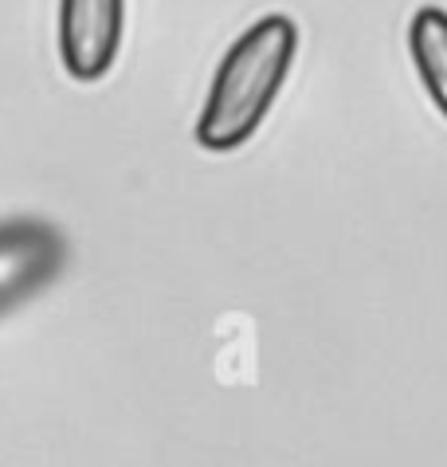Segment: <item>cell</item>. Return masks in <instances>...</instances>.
<instances>
[{
    "label": "cell",
    "instance_id": "cell-1",
    "mask_svg": "<svg viewBox=\"0 0 447 467\" xmlns=\"http://www.w3.org/2000/svg\"><path fill=\"white\" fill-rule=\"evenodd\" d=\"M298 28L286 16H263L228 47L208 87L196 141L213 153L240 150L267 119L295 63Z\"/></svg>",
    "mask_w": 447,
    "mask_h": 467
},
{
    "label": "cell",
    "instance_id": "cell-2",
    "mask_svg": "<svg viewBox=\"0 0 447 467\" xmlns=\"http://www.w3.org/2000/svg\"><path fill=\"white\" fill-rule=\"evenodd\" d=\"M126 0H59V56L71 79H102L122 47Z\"/></svg>",
    "mask_w": 447,
    "mask_h": 467
},
{
    "label": "cell",
    "instance_id": "cell-4",
    "mask_svg": "<svg viewBox=\"0 0 447 467\" xmlns=\"http://www.w3.org/2000/svg\"><path fill=\"white\" fill-rule=\"evenodd\" d=\"M409 51L420 71V83L428 87L431 102L447 119V12L436 5H424L412 12L409 24Z\"/></svg>",
    "mask_w": 447,
    "mask_h": 467
},
{
    "label": "cell",
    "instance_id": "cell-3",
    "mask_svg": "<svg viewBox=\"0 0 447 467\" xmlns=\"http://www.w3.org/2000/svg\"><path fill=\"white\" fill-rule=\"evenodd\" d=\"M63 267V236L44 220L0 224V315L24 303Z\"/></svg>",
    "mask_w": 447,
    "mask_h": 467
}]
</instances>
